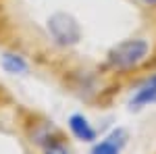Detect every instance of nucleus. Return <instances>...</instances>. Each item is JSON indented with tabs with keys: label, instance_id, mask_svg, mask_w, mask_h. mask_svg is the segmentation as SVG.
Masks as SVG:
<instances>
[{
	"label": "nucleus",
	"instance_id": "1",
	"mask_svg": "<svg viewBox=\"0 0 156 154\" xmlns=\"http://www.w3.org/2000/svg\"><path fill=\"white\" fill-rule=\"evenodd\" d=\"M148 52H150V44L142 40V38H131V40H125L108 52V65L117 71H129L140 67L146 59H148Z\"/></svg>",
	"mask_w": 156,
	"mask_h": 154
},
{
	"label": "nucleus",
	"instance_id": "2",
	"mask_svg": "<svg viewBox=\"0 0 156 154\" xmlns=\"http://www.w3.org/2000/svg\"><path fill=\"white\" fill-rule=\"evenodd\" d=\"M48 31L52 40L60 46H73L81 38V27L79 23L67 13H54L48 19Z\"/></svg>",
	"mask_w": 156,
	"mask_h": 154
},
{
	"label": "nucleus",
	"instance_id": "3",
	"mask_svg": "<svg viewBox=\"0 0 156 154\" xmlns=\"http://www.w3.org/2000/svg\"><path fill=\"white\" fill-rule=\"evenodd\" d=\"M150 104H156V75H152L150 79H146L135 90V94L129 100V108L131 110H142V108L150 106Z\"/></svg>",
	"mask_w": 156,
	"mask_h": 154
},
{
	"label": "nucleus",
	"instance_id": "4",
	"mask_svg": "<svg viewBox=\"0 0 156 154\" xmlns=\"http://www.w3.org/2000/svg\"><path fill=\"white\" fill-rule=\"evenodd\" d=\"M69 129L81 142H94L96 140V129L92 127V123L83 115H71V119H69Z\"/></svg>",
	"mask_w": 156,
	"mask_h": 154
},
{
	"label": "nucleus",
	"instance_id": "5",
	"mask_svg": "<svg viewBox=\"0 0 156 154\" xmlns=\"http://www.w3.org/2000/svg\"><path fill=\"white\" fill-rule=\"evenodd\" d=\"M2 67H4V71H6V73H12V75L27 71V63H25L23 56H19V54H4V59H2Z\"/></svg>",
	"mask_w": 156,
	"mask_h": 154
},
{
	"label": "nucleus",
	"instance_id": "6",
	"mask_svg": "<svg viewBox=\"0 0 156 154\" xmlns=\"http://www.w3.org/2000/svg\"><path fill=\"white\" fill-rule=\"evenodd\" d=\"M121 148H123V146H119L115 140L106 138V140L98 142L96 146L92 148V154H121Z\"/></svg>",
	"mask_w": 156,
	"mask_h": 154
},
{
	"label": "nucleus",
	"instance_id": "7",
	"mask_svg": "<svg viewBox=\"0 0 156 154\" xmlns=\"http://www.w3.org/2000/svg\"><path fill=\"white\" fill-rule=\"evenodd\" d=\"M44 154H73V152L69 150V146H65L62 142H52L46 146Z\"/></svg>",
	"mask_w": 156,
	"mask_h": 154
},
{
	"label": "nucleus",
	"instance_id": "8",
	"mask_svg": "<svg viewBox=\"0 0 156 154\" xmlns=\"http://www.w3.org/2000/svg\"><path fill=\"white\" fill-rule=\"evenodd\" d=\"M144 4H148V6H156V0H142Z\"/></svg>",
	"mask_w": 156,
	"mask_h": 154
}]
</instances>
